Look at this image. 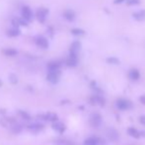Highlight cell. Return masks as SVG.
I'll return each instance as SVG.
<instances>
[{
    "mask_svg": "<svg viewBox=\"0 0 145 145\" xmlns=\"http://www.w3.org/2000/svg\"><path fill=\"white\" fill-rule=\"evenodd\" d=\"M50 14V10L46 7H40L36 12V18L40 24H44L46 21L48 15Z\"/></svg>",
    "mask_w": 145,
    "mask_h": 145,
    "instance_id": "6da1fadb",
    "label": "cell"
},
{
    "mask_svg": "<svg viewBox=\"0 0 145 145\" xmlns=\"http://www.w3.org/2000/svg\"><path fill=\"white\" fill-rule=\"evenodd\" d=\"M60 69L58 70H48V74H46V80L52 84H57L60 79Z\"/></svg>",
    "mask_w": 145,
    "mask_h": 145,
    "instance_id": "7a4b0ae2",
    "label": "cell"
},
{
    "mask_svg": "<svg viewBox=\"0 0 145 145\" xmlns=\"http://www.w3.org/2000/svg\"><path fill=\"white\" fill-rule=\"evenodd\" d=\"M35 44H37V46H39L40 48H42V50H46L50 46V42H48V40L44 36H37L35 38Z\"/></svg>",
    "mask_w": 145,
    "mask_h": 145,
    "instance_id": "3957f363",
    "label": "cell"
},
{
    "mask_svg": "<svg viewBox=\"0 0 145 145\" xmlns=\"http://www.w3.org/2000/svg\"><path fill=\"white\" fill-rule=\"evenodd\" d=\"M21 17L25 19L27 22H30L34 19V13H33L32 9L27 5H24L21 9Z\"/></svg>",
    "mask_w": 145,
    "mask_h": 145,
    "instance_id": "277c9868",
    "label": "cell"
},
{
    "mask_svg": "<svg viewBox=\"0 0 145 145\" xmlns=\"http://www.w3.org/2000/svg\"><path fill=\"white\" fill-rule=\"evenodd\" d=\"M90 124L93 127H100L102 124V116L99 113H93L90 116Z\"/></svg>",
    "mask_w": 145,
    "mask_h": 145,
    "instance_id": "5b68a950",
    "label": "cell"
},
{
    "mask_svg": "<svg viewBox=\"0 0 145 145\" xmlns=\"http://www.w3.org/2000/svg\"><path fill=\"white\" fill-rule=\"evenodd\" d=\"M106 135H107V138L110 141L116 142V141H118V139H120V134H118V130L113 127L108 128L107 131H106Z\"/></svg>",
    "mask_w": 145,
    "mask_h": 145,
    "instance_id": "8992f818",
    "label": "cell"
},
{
    "mask_svg": "<svg viewBox=\"0 0 145 145\" xmlns=\"http://www.w3.org/2000/svg\"><path fill=\"white\" fill-rule=\"evenodd\" d=\"M116 106L120 111H125V110H128L132 107V104L125 99H118L116 102Z\"/></svg>",
    "mask_w": 145,
    "mask_h": 145,
    "instance_id": "52a82bcc",
    "label": "cell"
},
{
    "mask_svg": "<svg viewBox=\"0 0 145 145\" xmlns=\"http://www.w3.org/2000/svg\"><path fill=\"white\" fill-rule=\"evenodd\" d=\"M80 50H81V42H79V40H74L70 46L69 54H70V56H78V54Z\"/></svg>",
    "mask_w": 145,
    "mask_h": 145,
    "instance_id": "ba28073f",
    "label": "cell"
},
{
    "mask_svg": "<svg viewBox=\"0 0 145 145\" xmlns=\"http://www.w3.org/2000/svg\"><path fill=\"white\" fill-rule=\"evenodd\" d=\"M21 35V30L19 27H15V26H12L10 29L6 31V36L9 37V38H17Z\"/></svg>",
    "mask_w": 145,
    "mask_h": 145,
    "instance_id": "9c48e42d",
    "label": "cell"
},
{
    "mask_svg": "<svg viewBox=\"0 0 145 145\" xmlns=\"http://www.w3.org/2000/svg\"><path fill=\"white\" fill-rule=\"evenodd\" d=\"M90 104H92V105H99V106H101V107H104L106 104V101L102 96L96 95L90 98Z\"/></svg>",
    "mask_w": 145,
    "mask_h": 145,
    "instance_id": "30bf717a",
    "label": "cell"
},
{
    "mask_svg": "<svg viewBox=\"0 0 145 145\" xmlns=\"http://www.w3.org/2000/svg\"><path fill=\"white\" fill-rule=\"evenodd\" d=\"M62 15H63V18H64L65 20H67L68 22H73L76 19V13L71 9H66L63 12Z\"/></svg>",
    "mask_w": 145,
    "mask_h": 145,
    "instance_id": "8fae6325",
    "label": "cell"
},
{
    "mask_svg": "<svg viewBox=\"0 0 145 145\" xmlns=\"http://www.w3.org/2000/svg\"><path fill=\"white\" fill-rule=\"evenodd\" d=\"M28 24H29V22H27L25 19H23L22 17L20 18H15V19L12 20V26H15V27H21V26H23V27H27Z\"/></svg>",
    "mask_w": 145,
    "mask_h": 145,
    "instance_id": "7c38bea8",
    "label": "cell"
},
{
    "mask_svg": "<svg viewBox=\"0 0 145 145\" xmlns=\"http://www.w3.org/2000/svg\"><path fill=\"white\" fill-rule=\"evenodd\" d=\"M101 142H102L101 138L92 136V137L87 138V139L84 141L83 145H101Z\"/></svg>",
    "mask_w": 145,
    "mask_h": 145,
    "instance_id": "4fadbf2b",
    "label": "cell"
},
{
    "mask_svg": "<svg viewBox=\"0 0 145 145\" xmlns=\"http://www.w3.org/2000/svg\"><path fill=\"white\" fill-rule=\"evenodd\" d=\"M78 64V56H70L67 57L66 59V65L69 67H75Z\"/></svg>",
    "mask_w": 145,
    "mask_h": 145,
    "instance_id": "5bb4252c",
    "label": "cell"
},
{
    "mask_svg": "<svg viewBox=\"0 0 145 145\" xmlns=\"http://www.w3.org/2000/svg\"><path fill=\"white\" fill-rule=\"evenodd\" d=\"M2 54H3L5 56L13 57V56H16L18 54V50L13 48H4V50H2Z\"/></svg>",
    "mask_w": 145,
    "mask_h": 145,
    "instance_id": "9a60e30c",
    "label": "cell"
},
{
    "mask_svg": "<svg viewBox=\"0 0 145 145\" xmlns=\"http://www.w3.org/2000/svg\"><path fill=\"white\" fill-rule=\"evenodd\" d=\"M52 128H54L56 131L59 132V133H62L63 131L65 130V125L62 123V122L60 121H57V120H56V121H54V123H52Z\"/></svg>",
    "mask_w": 145,
    "mask_h": 145,
    "instance_id": "2e32d148",
    "label": "cell"
},
{
    "mask_svg": "<svg viewBox=\"0 0 145 145\" xmlns=\"http://www.w3.org/2000/svg\"><path fill=\"white\" fill-rule=\"evenodd\" d=\"M61 63L57 60H52L48 63V70H58L60 69Z\"/></svg>",
    "mask_w": 145,
    "mask_h": 145,
    "instance_id": "e0dca14e",
    "label": "cell"
},
{
    "mask_svg": "<svg viewBox=\"0 0 145 145\" xmlns=\"http://www.w3.org/2000/svg\"><path fill=\"white\" fill-rule=\"evenodd\" d=\"M132 17L136 21H143L145 20V10H139L137 12H134L132 14Z\"/></svg>",
    "mask_w": 145,
    "mask_h": 145,
    "instance_id": "ac0fdd59",
    "label": "cell"
},
{
    "mask_svg": "<svg viewBox=\"0 0 145 145\" xmlns=\"http://www.w3.org/2000/svg\"><path fill=\"white\" fill-rule=\"evenodd\" d=\"M128 77H129V78L131 79V80H133V81L138 80V79H139V77H140L139 71H138L137 69H135V68L131 69V70L128 72Z\"/></svg>",
    "mask_w": 145,
    "mask_h": 145,
    "instance_id": "d6986e66",
    "label": "cell"
},
{
    "mask_svg": "<svg viewBox=\"0 0 145 145\" xmlns=\"http://www.w3.org/2000/svg\"><path fill=\"white\" fill-rule=\"evenodd\" d=\"M127 134L134 138H139L140 137V131L137 130L134 127H128L127 128Z\"/></svg>",
    "mask_w": 145,
    "mask_h": 145,
    "instance_id": "ffe728a7",
    "label": "cell"
},
{
    "mask_svg": "<svg viewBox=\"0 0 145 145\" xmlns=\"http://www.w3.org/2000/svg\"><path fill=\"white\" fill-rule=\"evenodd\" d=\"M70 33L75 37H83V36H85V31L83 29H80V28H73V29H71Z\"/></svg>",
    "mask_w": 145,
    "mask_h": 145,
    "instance_id": "44dd1931",
    "label": "cell"
},
{
    "mask_svg": "<svg viewBox=\"0 0 145 145\" xmlns=\"http://www.w3.org/2000/svg\"><path fill=\"white\" fill-rule=\"evenodd\" d=\"M44 120H50V121H56V120H57V115L54 113H48L46 115H44V116H42Z\"/></svg>",
    "mask_w": 145,
    "mask_h": 145,
    "instance_id": "7402d4cb",
    "label": "cell"
},
{
    "mask_svg": "<svg viewBox=\"0 0 145 145\" xmlns=\"http://www.w3.org/2000/svg\"><path fill=\"white\" fill-rule=\"evenodd\" d=\"M28 128H29L30 130H34V131H40V130H42V128H44V125H42V124L40 123H32L30 124L29 126H28Z\"/></svg>",
    "mask_w": 145,
    "mask_h": 145,
    "instance_id": "603a6c76",
    "label": "cell"
},
{
    "mask_svg": "<svg viewBox=\"0 0 145 145\" xmlns=\"http://www.w3.org/2000/svg\"><path fill=\"white\" fill-rule=\"evenodd\" d=\"M106 61H107L108 63H110V64H120V59L118 57H115V56H111V57L107 58L106 59Z\"/></svg>",
    "mask_w": 145,
    "mask_h": 145,
    "instance_id": "cb8c5ba5",
    "label": "cell"
},
{
    "mask_svg": "<svg viewBox=\"0 0 145 145\" xmlns=\"http://www.w3.org/2000/svg\"><path fill=\"white\" fill-rule=\"evenodd\" d=\"M9 81L12 83V84H17V82H18V78H17V76H16L15 74H10L9 75Z\"/></svg>",
    "mask_w": 145,
    "mask_h": 145,
    "instance_id": "d4e9b609",
    "label": "cell"
},
{
    "mask_svg": "<svg viewBox=\"0 0 145 145\" xmlns=\"http://www.w3.org/2000/svg\"><path fill=\"white\" fill-rule=\"evenodd\" d=\"M56 144H57V145H75L73 142L68 141V140H63V139L58 140V141L56 142Z\"/></svg>",
    "mask_w": 145,
    "mask_h": 145,
    "instance_id": "484cf974",
    "label": "cell"
},
{
    "mask_svg": "<svg viewBox=\"0 0 145 145\" xmlns=\"http://www.w3.org/2000/svg\"><path fill=\"white\" fill-rule=\"evenodd\" d=\"M19 114L21 115V116L23 118H25V120H30L31 118V116H30V115L28 113H26V112H22V111H20L19 112Z\"/></svg>",
    "mask_w": 145,
    "mask_h": 145,
    "instance_id": "4316f807",
    "label": "cell"
},
{
    "mask_svg": "<svg viewBox=\"0 0 145 145\" xmlns=\"http://www.w3.org/2000/svg\"><path fill=\"white\" fill-rule=\"evenodd\" d=\"M140 3V0H128L127 1V5H137Z\"/></svg>",
    "mask_w": 145,
    "mask_h": 145,
    "instance_id": "83f0119b",
    "label": "cell"
},
{
    "mask_svg": "<svg viewBox=\"0 0 145 145\" xmlns=\"http://www.w3.org/2000/svg\"><path fill=\"white\" fill-rule=\"evenodd\" d=\"M48 34H50V37L54 36V30H52V27H48Z\"/></svg>",
    "mask_w": 145,
    "mask_h": 145,
    "instance_id": "f1b7e54d",
    "label": "cell"
},
{
    "mask_svg": "<svg viewBox=\"0 0 145 145\" xmlns=\"http://www.w3.org/2000/svg\"><path fill=\"white\" fill-rule=\"evenodd\" d=\"M139 121H140V123H142L143 125H145V116H140V118H139Z\"/></svg>",
    "mask_w": 145,
    "mask_h": 145,
    "instance_id": "f546056e",
    "label": "cell"
},
{
    "mask_svg": "<svg viewBox=\"0 0 145 145\" xmlns=\"http://www.w3.org/2000/svg\"><path fill=\"white\" fill-rule=\"evenodd\" d=\"M139 101L141 104H143V105H145V95H142L141 97L139 98Z\"/></svg>",
    "mask_w": 145,
    "mask_h": 145,
    "instance_id": "4dcf8cb0",
    "label": "cell"
},
{
    "mask_svg": "<svg viewBox=\"0 0 145 145\" xmlns=\"http://www.w3.org/2000/svg\"><path fill=\"white\" fill-rule=\"evenodd\" d=\"M123 1H126V0H115V1H114V3H115V4H120V3H122Z\"/></svg>",
    "mask_w": 145,
    "mask_h": 145,
    "instance_id": "1f68e13d",
    "label": "cell"
},
{
    "mask_svg": "<svg viewBox=\"0 0 145 145\" xmlns=\"http://www.w3.org/2000/svg\"><path fill=\"white\" fill-rule=\"evenodd\" d=\"M140 136H144L145 137V131H140Z\"/></svg>",
    "mask_w": 145,
    "mask_h": 145,
    "instance_id": "d6a6232c",
    "label": "cell"
},
{
    "mask_svg": "<svg viewBox=\"0 0 145 145\" xmlns=\"http://www.w3.org/2000/svg\"><path fill=\"white\" fill-rule=\"evenodd\" d=\"M1 86H2V81L0 80V87H1Z\"/></svg>",
    "mask_w": 145,
    "mask_h": 145,
    "instance_id": "836d02e7",
    "label": "cell"
}]
</instances>
